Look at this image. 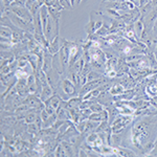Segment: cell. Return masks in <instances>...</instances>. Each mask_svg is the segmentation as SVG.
Masks as SVG:
<instances>
[{
	"label": "cell",
	"instance_id": "obj_1",
	"mask_svg": "<svg viewBox=\"0 0 157 157\" xmlns=\"http://www.w3.org/2000/svg\"><path fill=\"white\" fill-rule=\"evenodd\" d=\"M11 12L29 23H34V16L25 6H11Z\"/></svg>",
	"mask_w": 157,
	"mask_h": 157
},
{
	"label": "cell",
	"instance_id": "obj_2",
	"mask_svg": "<svg viewBox=\"0 0 157 157\" xmlns=\"http://www.w3.org/2000/svg\"><path fill=\"white\" fill-rule=\"evenodd\" d=\"M61 88H62L63 92L67 95L68 98H72L75 95V91H77V86L69 78H63L61 81Z\"/></svg>",
	"mask_w": 157,
	"mask_h": 157
},
{
	"label": "cell",
	"instance_id": "obj_3",
	"mask_svg": "<svg viewBox=\"0 0 157 157\" xmlns=\"http://www.w3.org/2000/svg\"><path fill=\"white\" fill-rule=\"evenodd\" d=\"M61 46L62 45L60 44V41H59V34L56 35L54 39L49 42V45H48V48H46L48 52H50L52 55H56L60 52L61 49Z\"/></svg>",
	"mask_w": 157,
	"mask_h": 157
},
{
	"label": "cell",
	"instance_id": "obj_4",
	"mask_svg": "<svg viewBox=\"0 0 157 157\" xmlns=\"http://www.w3.org/2000/svg\"><path fill=\"white\" fill-rule=\"evenodd\" d=\"M54 94V87H52L50 85L43 86L41 94H40V98L42 100V102H45V101L48 100L49 98H52Z\"/></svg>",
	"mask_w": 157,
	"mask_h": 157
},
{
	"label": "cell",
	"instance_id": "obj_5",
	"mask_svg": "<svg viewBox=\"0 0 157 157\" xmlns=\"http://www.w3.org/2000/svg\"><path fill=\"white\" fill-rule=\"evenodd\" d=\"M61 102H62V100H61V98L59 97V95H57V94H54L52 98H49L48 100H46L44 102L45 104V106L46 105H50V106H52L56 110H57L58 108H59V106H60V104Z\"/></svg>",
	"mask_w": 157,
	"mask_h": 157
},
{
	"label": "cell",
	"instance_id": "obj_6",
	"mask_svg": "<svg viewBox=\"0 0 157 157\" xmlns=\"http://www.w3.org/2000/svg\"><path fill=\"white\" fill-rule=\"evenodd\" d=\"M125 92V87H124L121 84H118V83H116L112 86V87L109 89V93H110L111 95H117V94H123V93Z\"/></svg>",
	"mask_w": 157,
	"mask_h": 157
},
{
	"label": "cell",
	"instance_id": "obj_7",
	"mask_svg": "<svg viewBox=\"0 0 157 157\" xmlns=\"http://www.w3.org/2000/svg\"><path fill=\"white\" fill-rule=\"evenodd\" d=\"M144 30H145V22H144L143 18H140L136 21L135 25H134V32H135V34L137 35V36L141 37Z\"/></svg>",
	"mask_w": 157,
	"mask_h": 157
},
{
	"label": "cell",
	"instance_id": "obj_8",
	"mask_svg": "<svg viewBox=\"0 0 157 157\" xmlns=\"http://www.w3.org/2000/svg\"><path fill=\"white\" fill-rule=\"evenodd\" d=\"M83 102L82 97H72L71 98L68 100V107L70 108H80V105Z\"/></svg>",
	"mask_w": 157,
	"mask_h": 157
},
{
	"label": "cell",
	"instance_id": "obj_9",
	"mask_svg": "<svg viewBox=\"0 0 157 157\" xmlns=\"http://www.w3.org/2000/svg\"><path fill=\"white\" fill-rule=\"evenodd\" d=\"M112 150L114 153H116V155H120V156H133L135 154L133 153L131 150H128V149L125 148H112Z\"/></svg>",
	"mask_w": 157,
	"mask_h": 157
},
{
	"label": "cell",
	"instance_id": "obj_10",
	"mask_svg": "<svg viewBox=\"0 0 157 157\" xmlns=\"http://www.w3.org/2000/svg\"><path fill=\"white\" fill-rule=\"evenodd\" d=\"M13 33H14V30L10 26H6V25H2L1 26V38H6V39L12 40Z\"/></svg>",
	"mask_w": 157,
	"mask_h": 157
},
{
	"label": "cell",
	"instance_id": "obj_11",
	"mask_svg": "<svg viewBox=\"0 0 157 157\" xmlns=\"http://www.w3.org/2000/svg\"><path fill=\"white\" fill-rule=\"evenodd\" d=\"M90 110L92 112H102L104 110V106L102 105V103H98V102H95V103H92L90 105Z\"/></svg>",
	"mask_w": 157,
	"mask_h": 157
},
{
	"label": "cell",
	"instance_id": "obj_12",
	"mask_svg": "<svg viewBox=\"0 0 157 157\" xmlns=\"http://www.w3.org/2000/svg\"><path fill=\"white\" fill-rule=\"evenodd\" d=\"M55 156L57 157H63V156H67L66 154V151H65L64 147H63L62 145H59L56 147V150H55Z\"/></svg>",
	"mask_w": 157,
	"mask_h": 157
},
{
	"label": "cell",
	"instance_id": "obj_13",
	"mask_svg": "<svg viewBox=\"0 0 157 157\" xmlns=\"http://www.w3.org/2000/svg\"><path fill=\"white\" fill-rule=\"evenodd\" d=\"M38 131H40V129L38 128V126L36 125V123H32V124H27V132H29V134H36Z\"/></svg>",
	"mask_w": 157,
	"mask_h": 157
},
{
	"label": "cell",
	"instance_id": "obj_14",
	"mask_svg": "<svg viewBox=\"0 0 157 157\" xmlns=\"http://www.w3.org/2000/svg\"><path fill=\"white\" fill-rule=\"evenodd\" d=\"M37 118V115L36 113H29L24 116V123L25 124H32V123H35Z\"/></svg>",
	"mask_w": 157,
	"mask_h": 157
},
{
	"label": "cell",
	"instance_id": "obj_15",
	"mask_svg": "<svg viewBox=\"0 0 157 157\" xmlns=\"http://www.w3.org/2000/svg\"><path fill=\"white\" fill-rule=\"evenodd\" d=\"M101 78V75H98L97 71H92V70L87 75L88 82H90V81H92V80H95V78Z\"/></svg>",
	"mask_w": 157,
	"mask_h": 157
},
{
	"label": "cell",
	"instance_id": "obj_16",
	"mask_svg": "<svg viewBox=\"0 0 157 157\" xmlns=\"http://www.w3.org/2000/svg\"><path fill=\"white\" fill-rule=\"evenodd\" d=\"M37 2V0H26V3H25V7H26L27 10H29L32 9V6H34L35 3Z\"/></svg>",
	"mask_w": 157,
	"mask_h": 157
},
{
	"label": "cell",
	"instance_id": "obj_17",
	"mask_svg": "<svg viewBox=\"0 0 157 157\" xmlns=\"http://www.w3.org/2000/svg\"><path fill=\"white\" fill-rule=\"evenodd\" d=\"M150 155L157 156V138L155 139V143H154V148H153V150L151 151Z\"/></svg>",
	"mask_w": 157,
	"mask_h": 157
},
{
	"label": "cell",
	"instance_id": "obj_18",
	"mask_svg": "<svg viewBox=\"0 0 157 157\" xmlns=\"http://www.w3.org/2000/svg\"><path fill=\"white\" fill-rule=\"evenodd\" d=\"M57 2V0H45V6H52Z\"/></svg>",
	"mask_w": 157,
	"mask_h": 157
},
{
	"label": "cell",
	"instance_id": "obj_19",
	"mask_svg": "<svg viewBox=\"0 0 157 157\" xmlns=\"http://www.w3.org/2000/svg\"><path fill=\"white\" fill-rule=\"evenodd\" d=\"M149 3H150L152 6H157V0H151V1H149Z\"/></svg>",
	"mask_w": 157,
	"mask_h": 157
},
{
	"label": "cell",
	"instance_id": "obj_20",
	"mask_svg": "<svg viewBox=\"0 0 157 157\" xmlns=\"http://www.w3.org/2000/svg\"><path fill=\"white\" fill-rule=\"evenodd\" d=\"M152 30H154V32H155V34H157V20H156L155 25H154V27H153V29H152Z\"/></svg>",
	"mask_w": 157,
	"mask_h": 157
},
{
	"label": "cell",
	"instance_id": "obj_21",
	"mask_svg": "<svg viewBox=\"0 0 157 157\" xmlns=\"http://www.w3.org/2000/svg\"><path fill=\"white\" fill-rule=\"evenodd\" d=\"M154 55H155L156 59H157V44H156V47H155V52H154Z\"/></svg>",
	"mask_w": 157,
	"mask_h": 157
}]
</instances>
